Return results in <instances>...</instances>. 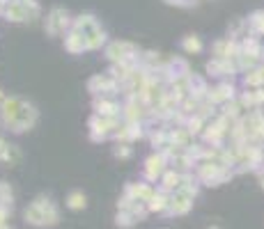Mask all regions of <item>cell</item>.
Instances as JSON below:
<instances>
[{
	"label": "cell",
	"instance_id": "5b68a950",
	"mask_svg": "<svg viewBox=\"0 0 264 229\" xmlns=\"http://www.w3.org/2000/svg\"><path fill=\"white\" fill-rule=\"evenodd\" d=\"M147 168H145V177L152 179L154 181L156 177H161V172H163V165H165V158H163V154H154V156H149L147 158Z\"/></svg>",
	"mask_w": 264,
	"mask_h": 229
},
{
	"label": "cell",
	"instance_id": "277c9868",
	"mask_svg": "<svg viewBox=\"0 0 264 229\" xmlns=\"http://www.w3.org/2000/svg\"><path fill=\"white\" fill-rule=\"evenodd\" d=\"M193 197H188L186 193H182L179 191L175 197H170V204H168V209H170V213H177V216H182V213H186L191 206H193V202H191Z\"/></svg>",
	"mask_w": 264,
	"mask_h": 229
},
{
	"label": "cell",
	"instance_id": "8992f818",
	"mask_svg": "<svg viewBox=\"0 0 264 229\" xmlns=\"http://www.w3.org/2000/svg\"><path fill=\"white\" fill-rule=\"evenodd\" d=\"M65 46H67V51H69V53H81V51H85V48H87V41H85V37H83L81 32L74 30L69 37H67Z\"/></svg>",
	"mask_w": 264,
	"mask_h": 229
},
{
	"label": "cell",
	"instance_id": "ba28073f",
	"mask_svg": "<svg viewBox=\"0 0 264 229\" xmlns=\"http://www.w3.org/2000/svg\"><path fill=\"white\" fill-rule=\"evenodd\" d=\"M168 204H170V199L165 197L163 193H154L152 195V199H149V211H165L168 209Z\"/></svg>",
	"mask_w": 264,
	"mask_h": 229
},
{
	"label": "cell",
	"instance_id": "4fadbf2b",
	"mask_svg": "<svg viewBox=\"0 0 264 229\" xmlns=\"http://www.w3.org/2000/svg\"><path fill=\"white\" fill-rule=\"evenodd\" d=\"M262 188H264V177H262Z\"/></svg>",
	"mask_w": 264,
	"mask_h": 229
},
{
	"label": "cell",
	"instance_id": "6da1fadb",
	"mask_svg": "<svg viewBox=\"0 0 264 229\" xmlns=\"http://www.w3.org/2000/svg\"><path fill=\"white\" fill-rule=\"evenodd\" d=\"M26 218L32 225H55L58 222V209L51 199L46 197H37L30 206L26 209Z\"/></svg>",
	"mask_w": 264,
	"mask_h": 229
},
{
	"label": "cell",
	"instance_id": "5bb4252c",
	"mask_svg": "<svg viewBox=\"0 0 264 229\" xmlns=\"http://www.w3.org/2000/svg\"><path fill=\"white\" fill-rule=\"evenodd\" d=\"M209 229H218V227H209Z\"/></svg>",
	"mask_w": 264,
	"mask_h": 229
},
{
	"label": "cell",
	"instance_id": "7c38bea8",
	"mask_svg": "<svg viewBox=\"0 0 264 229\" xmlns=\"http://www.w3.org/2000/svg\"><path fill=\"white\" fill-rule=\"evenodd\" d=\"M115 156H122V158H129V156H131V149H129V144H122L120 149H115Z\"/></svg>",
	"mask_w": 264,
	"mask_h": 229
},
{
	"label": "cell",
	"instance_id": "7a4b0ae2",
	"mask_svg": "<svg viewBox=\"0 0 264 229\" xmlns=\"http://www.w3.org/2000/svg\"><path fill=\"white\" fill-rule=\"evenodd\" d=\"M69 26V16H67L65 9L55 7L51 12V16L46 18V30L51 32V35H60V32H65V28Z\"/></svg>",
	"mask_w": 264,
	"mask_h": 229
},
{
	"label": "cell",
	"instance_id": "9c48e42d",
	"mask_svg": "<svg viewBox=\"0 0 264 229\" xmlns=\"http://www.w3.org/2000/svg\"><path fill=\"white\" fill-rule=\"evenodd\" d=\"M85 204H87V199H85V195H83L81 191H74L69 197H67V206L74 209V211H78V209H85Z\"/></svg>",
	"mask_w": 264,
	"mask_h": 229
},
{
	"label": "cell",
	"instance_id": "8fae6325",
	"mask_svg": "<svg viewBox=\"0 0 264 229\" xmlns=\"http://www.w3.org/2000/svg\"><path fill=\"white\" fill-rule=\"evenodd\" d=\"M251 26L255 28L257 32H262V35H264V12H255V14H253Z\"/></svg>",
	"mask_w": 264,
	"mask_h": 229
},
{
	"label": "cell",
	"instance_id": "52a82bcc",
	"mask_svg": "<svg viewBox=\"0 0 264 229\" xmlns=\"http://www.w3.org/2000/svg\"><path fill=\"white\" fill-rule=\"evenodd\" d=\"M209 99H212L214 103H221V101L232 99V85H228V82H223V85L214 87V90L209 92Z\"/></svg>",
	"mask_w": 264,
	"mask_h": 229
},
{
	"label": "cell",
	"instance_id": "30bf717a",
	"mask_svg": "<svg viewBox=\"0 0 264 229\" xmlns=\"http://www.w3.org/2000/svg\"><path fill=\"white\" fill-rule=\"evenodd\" d=\"M182 46H184V51H188V53H200L202 51V41H200L198 37H186L182 41Z\"/></svg>",
	"mask_w": 264,
	"mask_h": 229
},
{
	"label": "cell",
	"instance_id": "3957f363",
	"mask_svg": "<svg viewBox=\"0 0 264 229\" xmlns=\"http://www.w3.org/2000/svg\"><path fill=\"white\" fill-rule=\"evenodd\" d=\"M134 53H136V48L131 46V44H126V41H113L108 46V51H106V55H108L110 60H115V62H120V65H122V62H126L131 55H134Z\"/></svg>",
	"mask_w": 264,
	"mask_h": 229
}]
</instances>
